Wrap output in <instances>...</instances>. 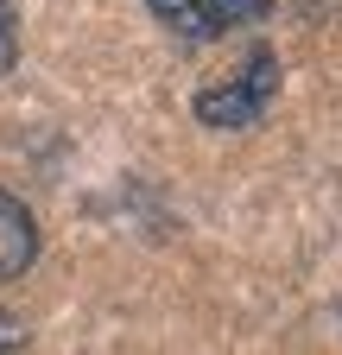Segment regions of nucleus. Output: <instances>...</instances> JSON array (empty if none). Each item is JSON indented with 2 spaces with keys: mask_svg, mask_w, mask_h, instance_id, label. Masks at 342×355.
Segmentation results:
<instances>
[{
  "mask_svg": "<svg viewBox=\"0 0 342 355\" xmlns=\"http://www.w3.org/2000/svg\"><path fill=\"white\" fill-rule=\"evenodd\" d=\"M273 96H279V58L267 51H253L228 83H216V89H203V96L190 102L197 108V121L203 127H222V133H235V127H253L267 108H273Z\"/></svg>",
  "mask_w": 342,
  "mask_h": 355,
  "instance_id": "f257e3e1",
  "label": "nucleus"
},
{
  "mask_svg": "<svg viewBox=\"0 0 342 355\" xmlns=\"http://www.w3.org/2000/svg\"><path fill=\"white\" fill-rule=\"evenodd\" d=\"M32 260H38V222L19 197L0 191V279H19Z\"/></svg>",
  "mask_w": 342,
  "mask_h": 355,
  "instance_id": "f03ea898",
  "label": "nucleus"
},
{
  "mask_svg": "<svg viewBox=\"0 0 342 355\" xmlns=\"http://www.w3.org/2000/svg\"><path fill=\"white\" fill-rule=\"evenodd\" d=\"M197 13L209 19V32H228V26L267 19V0H197Z\"/></svg>",
  "mask_w": 342,
  "mask_h": 355,
  "instance_id": "7ed1b4c3",
  "label": "nucleus"
},
{
  "mask_svg": "<svg viewBox=\"0 0 342 355\" xmlns=\"http://www.w3.org/2000/svg\"><path fill=\"white\" fill-rule=\"evenodd\" d=\"M146 7H152L171 32H178V38H190V44H197V38H209V19L197 13V0H146Z\"/></svg>",
  "mask_w": 342,
  "mask_h": 355,
  "instance_id": "20e7f679",
  "label": "nucleus"
},
{
  "mask_svg": "<svg viewBox=\"0 0 342 355\" xmlns=\"http://www.w3.org/2000/svg\"><path fill=\"white\" fill-rule=\"evenodd\" d=\"M19 58V26H13V0H0V70H13Z\"/></svg>",
  "mask_w": 342,
  "mask_h": 355,
  "instance_id": "39448f33",
  "label": "nucleus"
},
{
  "mask_svg": "<svg viewBox=\"0 0 342 355\" xmlns=\"http://www.w3.org/2000/svg\"><path fill=\"white\" fill-rule=\"evenodd\" d=\"M19 343H26V330H19L13 318H0V355H7V349H19Z\"/></svg>",
  "mask_w": 342,
  "mask_h": 355,
  "instance_id": "423d86ee",
  "label": "nucleus"
}]
</instances>
